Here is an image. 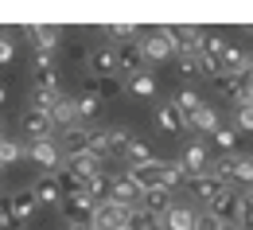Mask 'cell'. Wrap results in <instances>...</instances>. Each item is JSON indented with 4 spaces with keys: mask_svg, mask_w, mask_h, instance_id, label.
Segmentation results:
<instances>
[{
    "mask_svg": "<svg viewBox=\"0 0 253 230\" xmlns=\"http://www.w3.org/2000/svg\"><path fill=\"white\" fill-rule=\"evenodd\" d=\"M63 211H66V223H82V219H94V211H97V199L90 195V191L66 195V199H63Z\"/></svg>",
    "mask_w": 253,
    "mask_h": 230,
    "instance_id": "obj_9",
    "label": "cell"
},
{
    "mask_svg": "<svg viewBox=\"0 0 253 230\" xmlns=\"http://www.w3.org/2000/svg\"><path fill=\"white\" fill-rule=\"evenodd\" d=\"M28 39H32L35 51H55V47L63 43V28H55V24H32V28H28Z\"/></svg>",
    "mask_w": 253,
    "mask_h": 230,
    "instance_id": "obj_13",
    "label": "cell"
},
{
    "mask_svg": "<svg viewBox=\"0 0 253 230\" xmlns=\"http://www.w3.org/2000/svg\"><path fill=\"white\" fill-rule=\"evenodd\" d=\"M51 121H55V129H74L78 125V98H59L55 101V109H51Z\"/></svg>",
    "mask_w": 253,
    "mask_h": 230,
    "instance_id": "obj_17",
    "label": "cell"
},
{
    "mask_svg": "<svg viewBox=\"0 0 253 230\" xmlns=\"http://www.w3.org/2000/svg\"><path fill=\"white\" fill-rule=\"evenodd\" d=\"M12 55H16V43H12L8 35H0V63H8Z\"/></svg>",
    "mask_w": 253,
    "mask_h": 230,
    "instance_id": "obj_46",
    "label": "cell"
},
{
    "mask_svg": "<svg viewBox=\"0 0 253 230\" xmlns=\"http://www.w3.org/2000/svg\"><path fill=\"white\" fill-rule=\"evenodd\" d=\"M59 98H63V90H43V86H32V98H28V109H39V113H51Z\"/></svg>",
    "mask_w": 253,
    "mask_h": 230,
    "instance_id": "obj_27",
    "label": "cell"
},
{
    "mask_svg": "<svg viewBox=\"0 0 253 230\" xmlns=\"http://www.w3.org/2000/svg\"><path fill=\"white\" fill-rule=\"evenodd\" d=\"M218 125L222 121H218V109H214V105H199V109L187 117V129H195V133H211V137H214Z\"/></svg>",
    "mask_w": 253,
    "mask_h": 230,
    "instance_id": "obj_20",
    "label": "cell"
},
{
    "mask_svg": "<svg viewBox=\"0 0 253 230\" xmlns=\"http://www.w3.org/2000/svg\"><path fill=\"white\" fill-rule=\"evenodd\" d=\"M195 223H199V211H191V207H183V203H175V207L164 215L160 227H164V230H195Z\"/></svg>",
    "mask_w": 253,
    "mask_h": 230,
    "instance_id": "obj_19",
    "label": "cell"
},
{
    "mask_svg": "<svg viewBox=\"0 0 253 230\" xmlns=\"http://www.w3.org/2000/svg\"><path fill=\"white\" fill-rule=\"evenodd\" d=\"M156 129L168 133V137H179V133L187 129V121H183V113L175 109V101H164L156 109Z\"/></svg>",
    "mask_w": 253,
    "mask_h": 230,
    "instance_id": "obj_15",
    "label": "cell"
},
{
    "mask_svg": "<svg viewBox=\"0 0 253 230\" xmlns=\"http://www.w3.org/2000/svg\"><path fill=\"white\" fill-rule=\"evenodd\" d=\"M0 140H4V121H0Z\"/></svg>",
    "mask_w": 253,
    "mask_h": 230,
    "instance_id": "obj_51",
    "label": "cell"
},
{
    "mask_svg": "<svg viewBox=\"0 0 253 230\" xmlns=\"http://www.w3.org/2000/svg\"><path fill=\"white\" fill-rule=\"evenodd\" d=\"M105 133H109V156H125L132 133H125V129H105Z\"/></svg>",
    "mask_w": 253,
    "mask_h": 230,
    "instance_id": "obj_37",
    "label": "cell"
},
{
    "mask_svg": "<svg viewBox=\"0 0 253 230\" xmlns=\"http://www.w3.org/2000/svg\"><path fill=\"white\" fill-rule=\"evenodd\" d=\"M32 191H35V199H39V207H59V203L66 199L59 176H47V172H43V176L32 184Z\"/></svg>",
    "mask_w": 253,
    "mask_h": 230,
    "instance_id": "obj_12",
    "label": "cell"
},
{
    "mask_svg": "<svg viewBox=\"0 0 253 230\" xmlns=\"http://www.w3.org/2000/svg\"><path fill=\"white\" fill-rule=\"evenodd\" d=\"M250 191H253V187H250Z\"/></svg>",
    "mask_w": 253,
    "mask_h": 230,
    "instance_id": "obj_53",
    "label": "cell"
},
{
    "mask_svg": "<svg viewBox=\"0 0 253 230\" xmlns=\"http://www.w3.org/2000/svg\"><path fill=\"white\" fill-rule=\"evenodd\" d=\"M187 187H191V195H195V199H203V203H214V199L222 195V187H226V184H218L214 176H195Z\"/></svg>",
    "mask_w": 253,
    "mask_h": 230,
    "instance_id": "obj_21",
    "label": "cell"
},
{
    "mask_svg": "<svg viewBox=\"0 0 253 230\" xmlns=\"http://www.w3.org/2000/svg\"><path fill=\"white\" fill-rule=\"evenodd\" d=\"M66 230H94L90 223H66Z\"/></svg>",
    "mask_w": 253,
    "mask_h": 230,
    "instance_id": "obj_47",
    "label": "cell"
},
{
    "mask_svg": "<svg viewBox=\"0 0 253 230\" xmlns=\"http://www.w3.org/2000/svg\"><path fill=\"white\" fill-rule=\"evenodd\" d=\"M63 172L86 184L94 172H101V160H97V156H90V152H82V156H66V160H63Z\"/></svg>",
    "mask_w": 253,
    "mask_h": 230,
    "instance_id": "obj_16",
    "label": "cell"
},
{
    "mask_svg": "<svg viewBox=\"0 0 253 230\" xmlns=\"http://www.w3.org/2000/svg\"><path fill=\"white\" fill-rule=\"evenodd\" d=\"M144 207H148L160 223H164V215H168L175 203H171V191H168V187H152V191H144Z\"/></svg>",
    "mask_w": 253,
    "mask_h": 230,
    "instance_id": "obj_26",
    "label": "cell"
},
{
    "mask_svg": "<svg viewBox=\"0 0 253 230\" xmlns=\"http://www.w3.org/2000/svg\"><path fill=\"white\" fill-rule=\"evenodd\" d=\"M101 105H105V101L97 98L94 90H86V94L78 98V121H94L97 113H101Z\"/></svg>",
    "mask_w": 253,
    "mask_h": 230,
    "instance_id": "obj_30",
    "label": "cell"
},
{
    "mask_svg": "<svg viewBox=\"0 0 253 230\" xmlns=\"http://www.w3.org/2000/svg\"><path fill=\"white\" fill-rule=\"evenodd\" d=\"M199 105H207V101L199 98V90H179V94H175V109H179V113H183V121H187L191 113H195V109H199Z\"/></svg>",
    "mask_w": 253,
    "mask_h": 230,
    "instance_id": "obj_31",
    "label": "cell"
},
{
    "mask_svg": "<svg viewBox=\"0 0 253 230\" xmlns=\"http://www.w3.org/2000/svg\"><path fill=\"white\" fill-rule=\"evenodd\" d=\"M0 230H20V219H16L8 199H0Z\"/></svg>",
    "mask_w": 253,
    "mask_h": 230,
    "instance_id": "obj_41",
    "label": "cell"
},
{
    "mask_svg": "<svg viewBox=\"0 0 253 230\" xmlns=\"http://www.w3.org/2000/svg\"><path fill=\"white\" fill-rule=\"evenodd\" d=\"M86 191H90L97 203H101V199H109V176H105V168H101V172H94V176L86 180Z\"/></svg>",
    "mask_w": 253,
    "mask_h": 230,
    "instance_id": "obj_36",
    "label": "cell"
},
{
    "mask_svg": "<svg viewBox=\"0 0 253 230\" xmlns=\"http://www.w3.org/2000/svg\"><path fill=\"white\" fill-rule=\"evenodd\" d=\"M128 168H144V164H152L156 156H152V148H148V140H140V137H132L128 140V148H125V156H121Z\"/></svg>",
    "mask_w": 253,
    "mask_h": 230,
    "instance_id": "obj_24",
    "label": "cell"
},
{
    "mask_svg": "<svg viewBox=\"0 0 253 230\" xmlns=\"http://www.w3.org/2000/svg\"><path fill=\"white\" fill-rule=\"evenodd\" d=\"M242 227L253 230V191H246V195H242Z\"/></svg>",
    "mask_w": 253,
    "mask_h": 230,
    "instance_id": "obj_45",
    "label": "cell"
},
{
    "mask_svg": "<svg viewBox=\"0 0 253 230\" xmlns=\"http://www.w3.org/2000/svg\"><path fill=\"white\" fill-rule=\"evenodd\" d=\"M32 70H35V78L59 74V70H55V51H35V59H32Z\"/></svg>",
    "mask_w": 253,
    "mask_h": 230,
    "instance_id": "obj_35",
    "label": "cell"
},
{
    "mask_svg": "<svg viewBox=\"0 0 253 230\" xmlns=\"http://www.w3.org/2000/svg\"><path fill=\"white\" fill-rule=\"evenodd\" d=\"M24 156H28L32 164L47 168V176H55V172L63 168V148H59V140H32V144L24 148Z\"/></svg>",
    "mask_w": 253,
    "mask_h": 230,
    "instance_id": "obj_4",
    "label": "cell"
},
{
    "mask_svg": "<svg viewBox=\"0 0 253 230\" xmlns=\"http://www.w3.org/2000/svg\"><path fill=\"white\" fill-rule=\"evenodd\" d=\"M179 164L187 168V176L195 180V176H203V172H207V164H211V156H207V148H203L199 140H191L187 148H183V156H179Z\"/></svg>",
    "mask_w": 253,
    "mask_h": 230,
    "instance_id": "obj_18",
    "label": "cell"
},
{
    "mask_svg": "<svg viewBox=\"0 0 253 230\" xmlns=\"http://www.w3.org/2000/svg\"><path fill=\"white\" fill-rule=\"evenodd\" d=\"M218 230H242V227H226V223H218Z\"/></svg>",
    "mask_w": 253,
    "mask_h": 230,
    "instance_id": "obj_48",
    "label": "cell"
},
{
    "mask_svg": "<svg viewBox=\"0 0 253 230\" xmlns=\"http://www.w3.org/2000/svg\"><path fill=\"white\" fill-rule=\"evenodd\" d=\"M250 78H253V55H250Z\"/></svg>",
    "mask_w": 253,
    "mask_h": 230,
    "instance_id": "obj_49",
    "label": "cell"
},
{
    "mask_svg": "<svg viewBox=\"0 0 253 230\" xmlns=\"http://www.w3.org/2000/svg\"><path fill=\"white\" fill-rule=\"evenodd\" d=\"M117 74H128V78L144 74V51H140V43H121L117 47Z\"/></svg>",
    "mask_w": 253,
    "mask_h": 230,
    "instance_id": "obj_10",
    "label": "cell"
},
{
    "mask_svg": "<svg viewBox=\"0 0 253 230\" xmlns=\"http://www.w3.org/2000/svg\"><path fill=\"white\" fill-rule=\"evenodd\" d=\"M211 140H214V144H218L222 152H230V148H234V144H238V129H234V125H218V133H214V137H211Z\"/></svg>",
    "mask_w": 253,
    "mask_h": 230,
    "instance_id": "obj_40",
    "label": "cell"
},
{
    "mask_svg": "<svg viewBox=\"0 0 253 230\" xmlns=\"http://www.w3.org/2000/svg\"><path fill=\"white\" fill-rule=\"evenodd\" d=\"M226 47H230V39H222L218 32H207V43H203V51H199V55H203V59L222 63V51H226Z\"/></svg>",
    "mask_w": 253,
    "mask_h": 230,
    "instance_id": "obj_32",
    "label": "cell"
},
{
    "mask_svg": "<svg viewBox=\"0 0 253 230\" xmlns=\"http://www.w3.org/2000/svg\"><path fill=\"white\" fill-rule=\"evenodd\" d=\"M90 156H97V160H105V156H109V133H105V129H94V133H90Z\"/></svg>",
    "mask_w": 253,
    "mask_h": 230,
    "instance_id": "obj_39",
    "label": "cell"
},
{
    "mask_svg": "<svg viewBox=\"0 0 253 230\" xmlns=\"http://www.w3.org/2000/svg\"><path fill=\"white\" fill-rule=\"evenodd\" d=\"M187 184H191V176L179 160H160V187H168V191L175 195V191L187 187Z\"/></svg>",
    "mask_w": 253,
    "mask_h": 230,
    "instance_id": "obj_14",
    "label": "cell"
},
{
    "mask_svg": "<svg viewBox=\"0 0 253 230\" xmlns=\"http://www.w3.org/2000/svg\"><path fill=\"white\" fill-rule=\"evenodd\" d=\"M128 180H132L140 191L160 187V160H152V164H144V168H128Z\"/></svg>",
    "mask_w": 253,
    "mask_h": 230,
    "instance_id": "obj_25",
    "label": "cell"
},
{
    "mask_svg": "<svg viewBox=\"0 0 253 230\" xmlns=\"http://www.w3.org/2000/svg\"><path fill=\"white\" fill-rule=\"evenodd\" d=\"M199 74V55H183L179 59V78H195Z\"/></svg>",
    "mask_w": 253,
    "mask_h": 230,
    "instance_id": "obj_44",
    "label": "cell"
},
{
    "mask_svg": "<svg viewBox=\"0 0 253 230\" xmlns=\"http://www.w3.org/2000/svg\"><path fill=\"white\" fill-rule=\"evenodd\" d=\"M250 70V55L238 47V43H230L226 51H222V74H246Z\"/></svg>",
    "mask_w": 253,
    "mask_h": 230,
    "instance_id": "obj_23",
    "label": "cell"
},
{
    "mask_svg": "<svg viewBox=\"0 0 253 230\" xmlns=\"http://www.w3.org/2000/svg\"><path fill=\"white\" fill-rule=\"evenodd\" d=\"M0 105H4V86H0Z\"/></svg>",
    "mask_w": 253,
    "mask_h": 230,
    "instance_id": "obj_50",
    "label": "cell"
},
{
    "mask_svg": "<svg viewBox=\"0 0 253 230\" xmlns=\"http://www.w3.org/2000/svg\"><path fill=\"white\" fill-rule=\"evenodd\" d=\"M207 215L218 219V223H226V227H242V191L222 187V195L214 199V203H207Z\"/></svg>",
    "mask_w": 253,
    "mask_h": 230,
    "instance_id": "obj_1",
    "label": "cell"
},
{
    "mask_svg": "<svg viewBox=\"0 0 253 230\" xmlns=\"http://www.w3.org/2000/svg\"><path fill=\"white\" fill-rule=\"evenodd\" d=\"M214 90L234 101V109H238V105H253V78H250V70H246V74H222V78H214Z\"/></svg>",
    "mask_w": 253,
    "mask_h": 230,
    "instance_id": "obj_2",
    "label": "cell"
},
{
    "mask_svg": "<svg viewBox=\"0 0 253 230\" xmlns=\"http://www.w3.org/2000/svg\"><path fill=\"white\" fill-rule=\"evenodd\" d=\"M136 211V207H132ZM90 227L94 230H125L128 227V207L121 203H113V199H101L94 211V219H90Z\"/></svg>",
    "mask_w": 253,
    "mask_h": 230,
    "instance_id": "obj_3",
    "label": "cell"
},
{
    "mask_svg": "<svg viewBox=\"0 0 253 230\" xmlns=\"http://www.w3.org/2000/svg\"><path fill=\"white\" fill-rule=\"evenodd\" d=\"M109 199L113 203H121V207H144V191L128 180V172H121V176H109Z\"/></svg>",
    "mask_w": 253,
    "mask_h": 230,
    "instance_id": "obj_5",
    "label": "cell"
},
{
    "mask_svg": "<svg viewBox=\"0 0 253 230\" xmlns=\"http://www.w3.org/2000/svg\"><path fill=\"white\" fill-rule=\"evenodd\" d=\"M125 230H164V227H160V219L148 207H136V211H128V227Z\"/></svg>",
    "mask_w": 253,
    "mask_h": 230,
    "instance_id": "obj_28",
    "label": "cell"
},
{
    "mask_svg": "<svg viewBox=\"0 0 253 230\" xmlns=\"http://www.w3.org/2000/svg\"><path fill=\"white\" fill-rule=\"evenodd\" d=\"M20 156H24V144H16L12 137H4V140H0V168H4V164H16Z\"/></svg>",
    "mask_w": 253,
    "mask_h": 230,
    "instance_id": "obj_38",
    "label": "cell"
},
{
    "mask_svg": "<svg viewBox=\"0 0 253 230\" xmlns=\"http://www.w3.org/2000/svg\"><path fill=\"white\" fill-rule=\"evenodd\" d=\"M0 176H4V168H0Z\"/></svg>",
    "mask_w": 253,
    "mask_h": 230,
    "instance_id": "obj_52",
    "label": "cell"
},
{
    "mask_svg": "<svg viewBox=\"0 0 253 230\" xmlns=\"http://www.w3.org/2000/svg\"><path fill=\"white\" fill-rule=\"evenodd\" d=\"M8 203H12V211H16V219H20V223H24V219H32L35 211H39V199H35L32 187H20V191H12V199H8Z\"/></svg>",
    "mask_w": 253,
    "mask_h": 230,
    "instance_id": "obj_22",
    "label": "cell"
},
{
    "mask_svg": "<svg viewBox=\"0 0 253 230\" xmlns=\"http://www.w3.org/2000/svg\"><path fill=\"white\" fill-rule=\"evenodd\" d=\"M90 133L86 125H74V129H63L59 137V148H63V160L66 156H82V152H90Z\"/></svg>",
    "mask_w": 253,
    "mask_h": 230,
    "instance_id": "obj_11",
    "label": "cell"
},
{
    "mask_svg": "<svg viewBox=\"0 0 253 230\" xmlns=\"http://www.w3.org/2000/svg\"><path fill=\"white\" fill-rule=\"evenodd\" d=\"M90 90H94L101 101L109 98H121L125 94V86H121V78H90Z\"/></svg>",
    "mask_w": 253,
    "mask_h": 230,
    "instance_id": "obj_29",
    "label": "cell"
},
{
    "mask_svg": "<svg viewBox=\"0 0 253 230\" xmlns=\"http://www.w3.org/2000/svg\"><path fill=\"white\" fill-rule=\"evenodd\" d=\"M20 129H24V137H28V144H32V140H55V137H51V133H55L51 113H39V109H24Z\"/></svg>",
    "mask_w": 253,
    "mask_h": 230,
    "instance_id": "obj_6",
    "label": "cell"
},
{
    "mask_svg": "<svg viewBox=\"0 0 253 230\" xmlns=\"http://www.w3.org/2000/svg\"><path fill=\"white\" fill-rule=\"evenodd\" d=\"M86 70L94 78H117V51L113 47H90L86 51Z\"/></svg>",
    "mask_w": 253,
    "mask_h": 230,
    "instance_id": "obj_7",
    "label": "cell"
},
{
    "mask_svg": "<svg viewBox=\"0 0 253 230\" xmlns=\"http://www.w3.org/2000/svg\"><path fill=\"white\" fill-rule=\"evenodd\" d=\"M140 51H144V63H164V59H171V55H175V47H171L168 28H156L152 35H144Z\"/></svg>",
    "mask_w": 253,
    "mask_h": 230,
    "instance_id": "obj_8",
    "label": "cell"
},
{
    "mask_svg": "<svg viewBox=\"0 0 253 230\" xmlns=\"http://www.w3.org/2000/svg\"><path fill=\"white\" fill-rule=\"evenodd\" d=\"M234 184L253 187V152L250 156H234Z\"/></svg>",
    "mask_w": 253,
    "mask_h": 230,
    "instance_id": "obj_33",
    "label": "cell"
},
{
    "mask_svg": "<svg viewBox=\"0 0 253 230\" xmlns=\"http://www.w3.org/2000/svg\"><path fill=\"white\" fill-rule=\"evenodd\" d=\"M105 35H109V39H132V35H136V24H109Z\"/></svg>",
    "mask_w": 253,
    "mask_h": 230,
    "instance_id": "obj_43",
    "label": "cell"
},
{
    "mask_svg": "<svg viewBox=\"0 0 253 230\" xmlns=\"http://www.w3.org/2000/svg\"><path fill=\"white\" fill-rule=\"evenodd\" d=\"M234 125L242 133H253V105H238L234 109Z\"/></svg>",
    "mask_w": 253,
    "mask_h": 230,
    "instance_id": "obj_42",
    "label": "cell"
},
{
    "mask_svg": "<svg viewBox=\"0 0 253 230\" xmlns=\"http://www.w3.org/2000/svg\"><path fill=\"white\" fill-rule=\"evenodd\" d=\"M128 90L136 94V98H152L156 94V78L144 70V74H136V78H128Z\"/></svg>",
    "mask_w": 253,
    "mask_h": 230,
    "instance_id": "obj_34",
    "label": "cell"
}]
</instances>
